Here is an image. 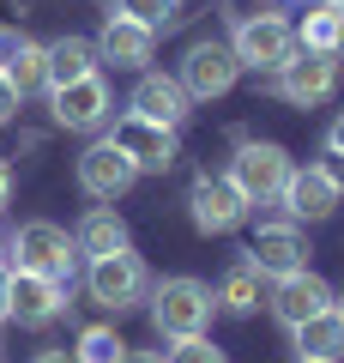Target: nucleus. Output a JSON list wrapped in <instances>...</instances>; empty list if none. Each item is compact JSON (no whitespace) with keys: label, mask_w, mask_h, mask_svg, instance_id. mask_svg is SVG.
I'll list each match as a JSON object with an SVG mask.
<instances>
[{"label":"nucleus","mask_w":344,"mask_h":363,"mask_svg":"<svg viewBox=\"0 0 344 363\" xmlns=\"http://www.w3.org/2000/svg\"><path fill=\"white\" fill-rule=\"evenodd\" d=\"M49 109H55V128L97 133L115 116V97L103 85V73H85V79H67V85H49Z\"/></svg>","instance_id":"obj_8"},{"label":"nucleus","mask_w":344,"mask_h":363,"mask_svg":"<svg viewBox=\"0 0 344 363\" xmlns=\"http://www.w3.org/2000/svg\"><path fill=\"white\" fill-rule=\"evenodd\" d=\"M6 200H13V164L0 157V206H6Z\"/></svg>","instance_id":"obj_30"},{"label":"nucleus","mask_w":344,"mask_h":363,"mask_svg":"<svg viewBox=\"0 0 344 363\" xmlns=\"http://www.w3.org/2000/svg\"><path fill=\"white\" fill-rule=\"evenodd\" d=\"M326 176L338 182V194H344V157H326Z\"/></svg>","instance_id":"obj_32"},{"label":"nucleus","mask_w":344,"mask_h":363,"mask_svg":"<svg viewBox=\"0 0 344 363\" xmlns=\"http://www.w3.org/2000/svg\"><path fill=\"white\" fill-rule=\"evenodd\" d=\"M332 297H338V291H332L314 267L272 279V315H278V327H302V321H314V315H326Z\"/></svg>","instance_id":"obj_13"},{"label":"nucleus","mask_w":344,"mask_h":363,"mask_svg":"<svg viewBox=\"0 0 344 363\" xmlns=\"http://www.w3.org/2000/svg\"><path fill=\"white\" fill-rule=\"evenodd\" d=\"M260 291H266V272L242 255V260H229V267H224V279H217L212 297H217V309H224V315H254L260 309Z\"/></svg>","instance_id":"obj_19"},{"label":"nucleus","mask_w":344,"mask_h":363,"mask_svg":"<svg viewBox=\"0 0 344 363\" xmlns=\"http://www.w3.org/2000/svg\"><path fill=\"white\" fill-rule=\"evenodd\" d=\"M85 291L97 309L109 315H127V309H145V297H151V267H145L139 255L127 248H115V255H97L85 260Z\"/></svg>","instance_id":"obj_1"},{"label":"nucleus","mask_w":344,"mask_h":363,"mask_svg":"<svg viewBox=\"0 0 344 363\" xmlns=\"http://www.w3.org/2000/svg\"><path fill=\"white\" fill-rule=\"evenodd\" d=\"M290 339H296V357L338 363V357H344V315H338V309H326V315H314V321L290 327Z\"/></svg>","instance_id":"obj_21"},{"label":"nucleus","mask_w":344,"mask_h":363,"mask_svg":"<svg viewBox=\"0 0 344 363\" xmlns=\"http://www.w3.org/2000/svg\"><path fill=\"white\" fill-rule=\"evenodd\" d=\"M133 182H139V169H133V157L121 152L109 133H103V140H91L85 152H79V188H85L97 206H115Z\"/></svg>","instance_id":"obj_9"},{"label":"nucleus","mask_w":344,"mask_h":363,"mask_svg":"<svg viewBox=\"0 0 344 363\" xmlns=\"http://www.w3.org/2000/svg\"><path fill=\"white\" fill-rule=\"evenodd\" d=\"M97 67H103L97 43H85V37H55V43H49V85L85 79V73H97Z\"/></svg>","instance_id":"obj_22"},{"label":"nucleus","mask_w":344,"mask_h":363,"mask_svg":"<svg viewBox=\"0 0 344 363\" xmlns=\"http://www.w3.org/2000/svg\"><path fill=\"white\" fill-rule=\"evenodd\" d=\"M176 79L188 85L193 104H212V97H224V91L242 79V61H236V49H229V43L205 37V43H193V49H188V61H181Z\"/></svg>","instance_id":"obj_11"},{"label":"nucleus","mask_w":344,"mask_h":363,"mask_svg":"<svg viewBox=\"0 0 344 363\" xmlns=\"http://www.w3.org/2000/svg\"><path fill=\"white\" fill-rule=\"evenodd\" d=\"M188 85H181L176 73H151L145 67L139 73V85H133V97H127V109L133 116H145V121H164V128H181L188 121Z\"/></svg>","instance_id":"obj_17"},{"label":"nucleus","mask_w":344,"mask_h":363,"mask_svg":"<svg viewBox=\"0 0 344 363\" xmlns=\"http://www.w3.org/2000/svg\"><path fill=\"white\" fill-rule=\"evenodd\" d=\"M73 242H79V255H85V260H97V255H115V248H127L133 236H127V218H121L115 206H91L85 218H79Z\"/></svg>","instance_id":"obj_20"},{"label":"nucleus","mask_w":344,"mask_h":363,"mask_svg":"<svg viewBox=\"0 0 344 363\" xmlns=\"http://www.w3.org/2000/svg\"><path fill=\"white\" fill-rule=\"evenodd\" d=\"M121 363H164V351H133L127 345V351H121Z\"/></svg>","instance_id":"obj_29"},{"label":"nucleus","mask_w":344,"mask_h":363,"mask_svg":"<svg viewBox=\"0 0 344 363\" xmlns=\"http://www.w3.org/2000/svg\"><path fill=\"white\" fill-rule=\"evenodd\" d=\"M121 351H127V339L115 333L109 321H97V327H85V333H79L73 357H79V363H121Z\"/></svg>","instance_id":"obj_24"},{"label":"nucleus","mask_w":344,"mask_h":363,"mask_svg":"<svg viewBox=\"0 0 344 363\" xmlns=\"http://www.w3.org/2000/svg\"><path fill=\"white\" fill-rule=\"evenodd\" d=\"M6 260L25 267V272H42V279H55V285H67V291H73V279H79V242L49 218L18 224L13 242H6Z\"/></svg>","instance_id":"obj_3"},{"label":"nucleus","mask_w":344,"mask_h":363,"mask_svg":"<svg viewBox=\"0 0 344 363\" xmlns=\"http://www.w3.org/2000/svg\"><path fill=\"white\" fill-rule=\"evenodd\" d=\"M338 18H344V6L314 0V13L302 18V30H296V49H320V55H332V43H338Z\"/></svg>","instance_id":"obj_23"},{"label":"nucleus","mask_w":344,"mask_h":363,"mask_svg":"<svg viewBox=\"0 0 344 363\" xmlns=\"http://www.w3.org/2000/svg\"><path fill=\"white\" fill-rule=\"evenodd\" d=\"M0 67L18 85V97L49 91V43H30L25 30H0Z\"/></svg>","instance_id":"obj_18"},{"label":"nucleus","mask_w":344,"mask_h":363,"mask_svg":"<svg viewBox=\"0 0 344 363\" xmlns=\"http://www.w3.org/2000/svg\"><path fill=\"white\" fill-rule=\"evenodd\" d=\"M338 55H320V49H296L290 61L278 67V97L284 104H296V109H320V104H332L338 97Z\"/></svg>","instance_id":"obj_7"},{"label":"nucleus","mask_w":344,"mask_h":363,"mask_svg":"<svg viewBox=\"0 0 344 363\" xmlns=\"http://www.w3.org/2000/svg\"><path fill=\"white\" fill-rule=\"evenodd\" d=\"M248 212H254V206H248V194H242L229 176H193V188H188V218H193V230H200V236L242 230Z\"/></svg>","instance_id":"obj_6"},{"label":"nucleus","mask_w":344,"mask_h":363,"mask_svg":"<svg viewBox=\"0 0 344 363\" xmlns=\"http://www.w3.org/2000/svg\"><path fill=\"white\" fill-rule=\"evenodd\" d=\"M338 182L326 176V164H296L290 169V182H284V194H278V206L290 212L296 224H320V218H332L338 212Z\"/></svg>","instance_id":"obj_15"},{"label":"nucleus","mask_w":344,"mask_h":363,"mask_svg":"<svg viewBox=\"0 0 344 363\" xmlns=\"http://www.w3.org/2000/svg\"><path fill=\"white\" fill-rule=\"evenodd\" d=\"M296 363H320V357H296Z\"/></svg>","instance_id":"obj_36"},{"label":"nucleus","mask_w":344,"mask_h":363,"mask_svg":"<svg viewBox=\"0 0 344 363\" xmlns=\"http://www.w3.org/2000/svg\"><path fill=\"white\" fill-rule=\"evenodd\" d=\"M109 140L133 157V169H139V176H145V169H157V176H164V169L181 157L176 128H164V121H145V116H133V109H127V116H115Z\"/></svg>","instance_id":"obj_10"},{"label":"nucleus","mask_w":344,"mask_h":363,"mask_svg":"<svg viewBox=\"0 0 344 363\" xmlns=\"http://www.w3.org/2000/svg\"><path fill=\"white\" fill-rule=\"evenodd\" d=\"M151 327L157 339H193L212 327L217 315V297L212 285H200V279H188V272H176V279H164V285H151Z\"/></svg>","instance_id":"obj_2"},{"label":"nucleus","mask_w":344,"mask_h":363,"mask_svg":"<svg viewBox=\"0 0 344 363\" xmlns=\"http://www.w3.org/2000/svg\"><path fill=\"white\" fill-rule=\"evenodd\" d=\"M67 315V285L42 279V272L13 267V285H6V321L18 327H55Z\"/></svg>","instance_id":"obj_12"},{"label":"nucleus","mask_w":344,"mask_h":363,"mask_svg":"<svg viewBox=\"0 0 344 363\" xmlns=\"http://www.w3.org/2000/svg\"><path fill=\"white\" fill-rule=\"evenodd\" d=\"M229 49H236L242 67H254V73H278V67L296 55V25L278 18V13H242Z\"/></svg>","instance_id":"obj_5"},{"label":"nucleus","mask_w":344,"mask_h":363,"mask_svg":"<svg viewBox=\"0 0 344 363\" xmlns=\"http://www.w3.org/2000/svg\"><path fill=\"white\" fill-rule=\"evenodd\" d=\"M176 6H181V0H115V13L139 18V25H151V30H169V25H176Z\"/></svg>","instance_id":"obj_26"},{"label":"nucleus","mask_w":344,"mask_h":363,"mask_svg":"<svg viewBox=\"0 0 344 363\" xmlns=\"http://www.w3.org/2000/svg\"><path fill=\"white\" fill-rule=\"evenodd\" d=\"M30 363H79V357H67V351H37Z\"/></svg>","instance_id":"obj_33"},{"label":"nucleus","mask_w":344,"mask_h":363,"mask_svg":"<svg viewBox=\"0 0 344 363\" xmlns=\"http://www.w3.org/2000/svg\"><path fill=\"white\" fill-rule=\"evenodd\" d=\"M326 6H344V0H326Z\"/></svg>","instance_id":"obj_38"},{"label":"nucleus","mask_w":344,"mask_h":363,"mask_svg":"<svg viewBox=\"0 0 344 363\" xmlns=\"http://www.w3.org/2000/svg\"><path fill=\"white\" fill-rule=\"evenodd\" d=\"M326 152H332V157H344V109H338V121L326 128Z\"/></svg>","instance_id":"obj_28"},{"label":"nucleus","mask_w":344,"mask_h":363,"mask_svg":"<svg viewBox=\"0 0 344 363\" xmlns=\"http://www.w3.org/2000/svg\"><path fill=\"white\" fill-rule=\"evenodd\" d=\"M0 260H6V242H0Z\"/></svg>","instance_id":"obj_37"},{"label":"nucleus","mask_w":344,"mask_h":363,"mask_svg":"<svg viewBox=\"0 0 344 363\" xmlns=\"http://www.w3.org/2000/svg\"><path fill=\"white\" fill-rule=\"evenodd\" d=\"M332 309H338V315H344V291H338V297H332Z\"/></svg>","instance_id":"obj_35"},{"label":"nucleus","mask_w":344,"mask_h":363,"mask_svg":"<svg viewBox=\"0 0 344 363\" xmlns=\"http://www.w3.org/2000/svg\"><path fill=\"white\" fill-rule=\"evenodd\" d=\"M332 55H338V61H344V18H338V43H332Z\"/></svg>","instance_id":"obj_34"},{"label":"nucleus","mask_w":344,"mask_h":363,"mask_svg":"<svg viewBox=\"0 0 344 363\" xmlns=\"http://www.w3.org/2000/svg\"><path fill=\"white\" fill-rule=\"evenodd\" d=\"M290 152L278 140H242L236 157H229V182L248 194V206H278L284 182H290Z\"/></svg>","instance_id":"obj_4"},{"label":"nucleus","mask_w":344,"mask_h":363,"mask_svg":"<svg viewBox=\"0 0 344 363\" xmlns=\"http://www.w3.org/2000/svg\"><path fill=\"white\" fill-rule=\"evenodd\" d=\"M6 285H13V267L0 260V321H6Z\"/></svg>","instance_id":"obj_31"},{"label":"nucleus","mask_w":344,"mask_h":363,"mask_svg":"<svg viewBox=\"0 0 344 363\" xmlns=\"http://www.w3.org/2000/svg\"><path fill=\"white\" fill-rule=\"evenodd\" d=\"M242 255L254 260L266 279H284V272H302V267H308V236H302V224H296V218H284V224H260L254 242H248Z\"/></svg>","instance_id":"obj_16"},{"label":"nucleus","mask_w":344,"mask_h":363,"mask_svg":"<svg viewBox=\"0 0 344 363\" xmlns=\"http://www.w3.org/2000/svg\"><path fill=\"white\" fill-rule=\"evenodd\" d=\"M97 55L109 67H121V73H145L151 55H157V30L109 6V18H103V30H97Z\"/></svg>","instance_id":"obj_14"},{"label":"nucleus","mask_w":344,"mask_h":363,"mask_svg":"<svg viewBox=\"0 0 344 363\" xmlns=\"http://www.w3.org/2000/svg\"><path fill=\"white\" fill-rule=\"evenodd\" d=\"M164 363H229V351L217 345V339H205V333H193V339H169V351H164Z\"/></svg>","instance_id":"obj_25"},{"label":"nucleus","mask_w":344,"mask_h":363,"mask_svg":"<svg viewBox=\"0 0 344 363\" xmlns=\"http://www.w3.org/2000/svg\"><path fill=\"white\" fill-rule=\"evenodd\" d=\"M18 104H25V97H18V85L6 79V67H0V128H6V121L18 116Z\"/></svg>","instance_id":"obj_27"}]
</instances>
